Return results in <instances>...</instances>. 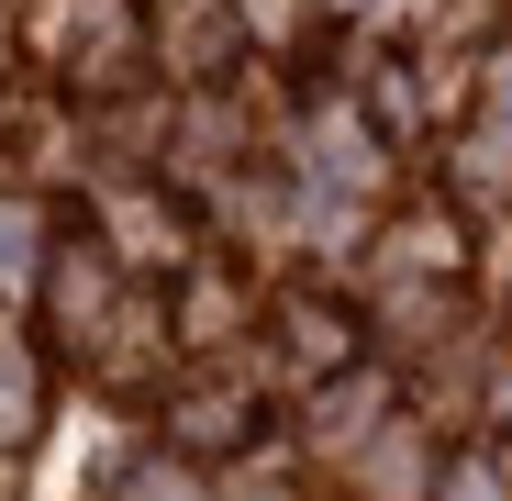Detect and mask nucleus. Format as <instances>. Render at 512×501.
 I'll use <instances>...</instances> for the list:
<instances>
[{"label":"nucleus","instance_id":"obj_5","mask_svg":"<svg viewBox=\"0 0 512 501\" xmlns=\"http://www.w3.org/2000/svg\"><path fill=\"white\" fill-rule=\"evenodd\" d=\"M501 412H512V368H501Z\"/></svg>","mask_w":512,"mask_h":501},{"label":"nucleus","instance_id":"obj_4","mask_svg":"<svg viewBox=\"0 0 512 501\" xmlns=\"http://www.w3.org/2000/svg\"><path fill=\"white\" fill-rule=\"evenodd\" d=\"M446 501H501V468H457V490Z\"/></svg>","mask_w":512,"mask_h":501},{"label":"nucleus","instance_id":"obj_1","mask_svg":"<svg viewBox=\"0 0 512 501\" xmlns=\"http://www.w3.org/2000/svg\"><path fill=\"white\" fill-rule=\"evenodd\" d=\"M468 179H512V56L490 67V123L468 145Z\"/></svg>","mask_w":512,"mask_h":501},{"label":"nucleus","instance_id":"obj_3","mask_svg":"<svg viewBox=\"0 0 512 501\" xmlns=\"http://www.w3.org/2000/svg\"><path fill=\"white\" fill-rule=\"evenodd\" d=\"M123 501H201V479H190V468H145Z\"/></svg>","mask_w":512,"mask_h":501},{"label":"nucleus","instance_id":"obj_2","mask_svg":"<svg viewBox=\"0 0 512 501\" xmlns=\"http://www.w3.org/2000/svg\"><path fill=\"white\" fill-rule=\"evenodd\" d=\"M0 435H34V368H23V346H0Z\"/></svg>","mask_w":512,"mask_h":501}]
</instances>
